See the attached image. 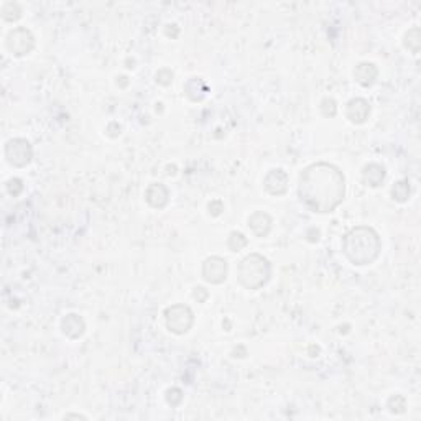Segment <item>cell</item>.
I'll list each match as a JSON object with an SVG mask.
<instances>
[{"label": "cell", "mask_w": 421, "mask_h": 421, "mask_svg": "<svg viewBox=\"0 0 421 421\" xmlns=\"http://www.w3.org/2000/svg\"><path fill=\"white\" fill-rule=\"evenodd\" d=\"M362 232H365V229H362ZM362 240H364V235H361V229L352 231L346 239V254L351 255L354 254L357 249H364L362 252H364L365 264H370L372 260L377 257V254H379V239H377L374 232H370L369 237L365 239V244H362Z\"/></svg>", "instance_id": "7a4b0ae2"}, {"label": "cell", "mask_w": 421, "mask_h": 421, "mask_svg": "<svg viewBox=\"0 0 421 421\" xmlns=\"http://www.w3.org/2000/svg\"><path fill=\"white\" fill-rule=\"evenodd\" d=\"M207 267H211V272H205L207 282L219 283L226 278V262L221 259H211L206 262Z\"/></svg>", "instance_id": "277c9868"}, {"label": "cell", "mask_w": 421, "mask_h": 421, "mask_svg": "<svg viewBox=\"0 0 421 421\" xmlns=\"http://www.w3.org/2000/svg\"><path fill=\"white\" fill-rule=\"evenodd\" d=\"M264 268H268L267 260L259 257V255H252V257H247L244 262H242L240 267V280L247 277V275H257V280L260 285L265 283L267 280V272H264Z\"/></svg>", "instance_id": "3957f363"}, {"label": "cell", "mask_w": 421, "mask_h": 421, "mask_svg": "<svg viewBox=\"0 0 421 421\" xmlns=\"http://www.w3.org/2000/svg\"><path fill=\"white\" fill-rule=\"evenodd\" d=\"M299 196L313 211H332L344 197V176L331 164H313L299 180Z\"/></svg>", "instance_id": "6da1fadb"}]
</instances>
